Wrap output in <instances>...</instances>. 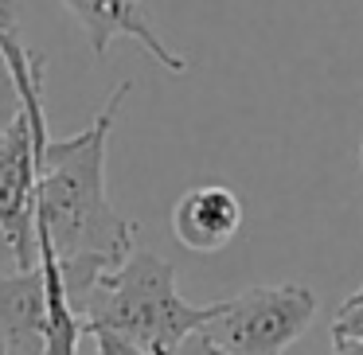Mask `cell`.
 Wrapping results in <instances>:
<instances>
[{
    "label": "cell",
    "instance_id": "obj_1",
    "mask_svg": "<svg viewBox=\"0 0 363 355\" xmlns=\"http://www.w3.org/2000/svg\"><path fill=\"white\" fill-rule=\"evenodd\" d=\"M133 82H118L86 129L40 149L35 176V250H48L63 274L74 316L94 289L137 250V222L118 215L106 191V149Z\"/></svg>",
    "mask_w": 363,
    "mask_h": 355
},
{
    "label": "cell",
    "instance_id": "obj_2",
    "mask_svg": "<svg viewBox=\"0 0 363 355\" xmlns=\"http://www.w3.org/2000/svg\"><path fill=\"white\" fill-rule=\"evenodd\" d=\"M82 332H110L141 355H176L207 320V305H191L176 289L172 261L133 250L79 312Z\"/></svg>",
    "mask_w": 363,
    "mask_h": 355
},
{
    "label": "cell",
    "instance_id": "obj_3",
    "mask_svg": "<svg viewBox=\"0 0 363 355\" xmlns=\"http://www.w3.org/2000/svg\"><path fill=\"white\" fill-rule=\"evenodd\" d=\"M316 320V293L301 281L254 285L207 305L203 336L223 355H285Z\"/></svg>",
    "mask_w": 363,
    "mask_h": 355
},
{
    "label": "cell",
    "instance_id": "obj_4",
    "mask_svg": "<svg viewBox=\"0 0 363 355\" xmlns=\"http://www.w3.org/2000/svg\"><path fill=\"white\" fill-rule=\"evenodd\" d=\"M24 113H16L0 141V238L16 258V269H35V176L40 149Z\"/></svg>",
    "mask_w": 363,
    "mask_h": 355
},
{
    "label": "cell",
    "instance_id": "obj_5",
    "mask_svg": "<svg viewBox=\"0 0 363 355\" xmlns=\"http://www.w3.org/2000/svg\"><path fill=\"white\" fill-rule=\"evenodd\" d=\"M71 16L79 20V28L86 32V43L94 51V59H102L110 51L113 40H133L149 51V59L157 67H164L168 74H184L191 67L188 55L172 51L160 40L157 24L149 20L141 0H63Z\"/></svg>",
    "mask_w": 363,
    "mask_h": 355
},
{
    "label": "cell",
    "instance_id": "obj_6",
    "mask_svg": "<svg viewBox=\"0 0 363 355\" xmlns=\"http://www.w3.org/2000/svg\"><path fill=\"white\" fill-rule=\"evenodd\" d=\"M242 230V199L227 184H199L172 207V235L196 254H219Z\"/></svg>",
    "mask_w": 363,
    "mask_h": 355
},
{
    "label": "cell",
    "instance_id": "obj_7",
    "mask_svg": "<svg viewBox=\"0 0 363 355\" xmlns=\"http://www.w3.org/2000/svg\"><path fill=\"white\" fill-rule=\"evenodd\" d=\"M0 355H48V293L40 269L0 274Z\"/></svg>",
    "mask_w": 363,
    "mask_h": 355
},
{
    "label": "cell",
    "instance_id": "obj_8",
    "mask_svg": "<svg viewBox=\"0 0 363 355\" xmlns=\"http://www.w3.org/2000/svg\"><path fill=\"white\" fill-rule=\"evenodd\" d=\"M332 339H355V344H363V289H355L340 305L336 320H332Z\"/></svg>",
    "mask_w": 363,
    "mask_h": 355
},
{
    "label": "cell",
    "instance_id": "obj_9",
    "mask_svg": "<svg viewBox=\"0 0 363 355\" xmlns=\"http://www.w3.org/2000/svg\"><path fill=\"white\" fill-rule=\"evenodd\" d=\"M20 113V98H16V86H12V74H9V63L0 55V129H9Z\"/></svg>",
    "mask_w": 363,
    "mask_h": 355
},
{
    "label": "cell",
    "instance_id": "obj_10",
    "mask_svg": "<svg viewBox=\"0 0 363 355\" xmlns=\"http://www.w3.org/2000/svg\"><path fill=\"white\" fill-rule=\"evenodd\" d=\"M86 336H94V351L98 355H141V351H133L125 339L110 336V332H86Z\"/></svg>",
    "mask_w": 363,
    "mask_h": 355
},
{
    "label": "cell",
    "instance_id": "obj_11",
    "mask_svg": "<svg viewBox=\"0 0 363 355\" xmlns=\"http://www.w3.org/2000/svg\"><path fill=\"white\" fill-rule=\"evenodd\" d=\"M176 355H223V351H219V347H215L211 339L203 336V332H196V336H188V339H184V344H180V351H176Z\"/></svg>",
    "mask_w": 363,
    "mask_h": 355
},
{
    "label": "cell",
    "instance_id": "obj_12",
    "mask_svg": "<svg viewBox=\"0 0 363 355\" xmlns=\"http://www.w3.org/2000/svg\"><path fill=\"white\" fill-rule=\"evenodd\" d=\"M332 355H363V344H355V339H332Z\"/></svg>",
    "mask_w": 363,
    "mask_h": 355
},
{
    "label": "cell",
    "instance_id": "obj_13",
    "mask_svg": "<svg viewBox=\"0 0 363 355\" xmlns=\"http://www.w3.org/2000/svg\"><path fill=\"white\" fill-rule=\"evenodd\" d=\"M0 274H16V258H12V250L4 246V238H0Z\"/></svg>",
    "mask_w": 363,
    "mask_h": 355
},
{
    "label": "cell",
    "instance_id": "obj_14",
    "mask_svg": "<svg viewBox=\"0 0 363 355\" xmlns=\"http://www.w3.org/2000/svg\"><path fill=\"white\" fill-rule=\"evenodd\" d=\"M359 164H363V141H359Z\"/></svg>",
    "mask_w": 363,
    "mask_h": 355
},
{
    "label": "cell",
    "instance_id": "obj_15",
    "mask_svg": "<svg viewBox=\"0 0 363 355\" xmlns=\"http://www.w3.org/2000/svg\"><path fill=\"white\" fill-rule=\"evenodd\" d=\"M0 141H4V129H0Z\"/></svg>",
    "mask_w": 363,
    "mask_h": 355
},
{
    "label": "cell",
    "instance_id": "obj_16",
    "mask_svg": "<svg viewBox=\"0 0 363 355\" xmlns=\"http://www.w3.org/2000/svg\"><path fill=\"white\" fill-rule=\"evenodd\" d=\"M359 289H363V285H359Z\"/></svg>",
    "mask_w": 363,
    "mask_h": 355
}]
</instances>
